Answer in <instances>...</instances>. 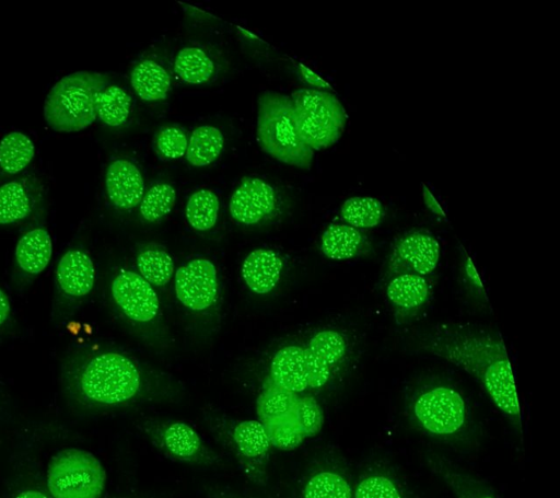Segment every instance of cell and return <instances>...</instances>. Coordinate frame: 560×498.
Wrapping results in <instances>:
<instances>
[{
  "instance_id": "obj_4",
  "label": "cell",
  "mask_w": 560,
  "mask_h": 498,
  "mask_svg": "<svg viewBox=\"0 0 560 498\" xmlns=\"http://www.w3.org/2000/svg\"><path fill=\"white\" fill-rule=\"evenodd\" d=\"M107 84V78L98 72L78 71L65 76L45 100L46 124L59 132L88 128L97 117V97Z\"/></svg>"
},
{
  "instance_id": "obj_22",
  "label": "cell",
  "mask_w": 560,
  "mask_h": 498,
  "mask_svg": "<svg viewBox=\"0 0 560 498\" xmlns=\"http://www.w3.org/2000/svg\"><path fill=\"white\" fill-rule=\"evenodd\" d=\"M302 498H353V484L339 467H319L306 477Z\"/></svg>"
},
{
  "instance_id": "obj_2",
  "label": "cell",
  "mask_w": 560,
  "mask_h": 498,
  "mask_svg": "<svg viewBox=\"0 0 560 498\" xmlns=\"http://www.w3.org/2000/svg\"><path fill=\"white\" fill-rule=\"evenodd\" d=\"M411 425L423 435L450 444H465L471 435V417L463 394L439 378H427L411 387L406 398Z\"/></svg>"
},
{
  "instance_id": "obj_23",
  "label": "cell",
  "mask_w": 560,
  "mask_h": 498,
  "mask_svg": "<svg viewBox=\"0 0 560 498\" xmlns=\"http://www.w3.org/2000/svg\"><path fill=\"white\" fill-rule=\"evenodd\" d=\"M52 242L43 228L27 231L18 242L15 259L19 267L27 274H40L50 262Z\"/></svg>"
},
{
  "instance_id": "obj_19",
  "label": "cell",
  "mask_w": 560,
  "mask_h": 498,
  "mask_svg": "<svg viewBox=\"0 0 560 498\" xmlns=\"http://www.w3.org/2000/svg\"><path fill=\"white\" fill-rule=\"evenodd\" d=\"M56 276L61 290L66 294L77 298L83 297L94 286V264L85 252L70 250L60 258Z\"/></svg>"
},
{
  "instance_id": "obj_15",
  "label": "cell",
  "mask_w": 560,
  "mask_h": 498,
  "mask_svg": "<svg viewBox=\"0 0 560 498\" xmlns=\"http://www.w3.org/2000/svg\"><path fill=\"white\" fill-rule=\"evenodd\" d=\"M115 302L131 320L151 321L159 311V299L152 286L133 271H121L112 283Z\"/></svg>"
},
{
  "instance_id": "obj_6",
  "label": "cell",
  "mask_w": 560,
  "mask_h": 498,
  "mask_svg": "<svg viewBox=\"0 0 560 498\" xmlns=\"http://www.w3.org/2000/svg\"><path fill=\"white\" fill-rule=\"evenodd\" d=\"M299 131L313 150L329 148L341 137L347 114L329 91L305 88L290 95Z\"/></svg>"
},
{
  "instance_id": "obj_38",
  "label": "cell",
  "mask_w": 560,
  "mask_h": 498,
  "mask_svg": "<svg viewBox=\"0 0 560 498\" xmlns=\"http://www.w3.org/2000/svg\"><path fill=\"white\" fill-rule=\"evenodd\" d=\"M292 414L298 428L304 437L315 436L323 427V410L317 401L312 396L296 398Z\"/></svg>"
},
{
  "instance_id": "obj_39",
  "label": "cell",
  "mask_w": 560,
  "mask_h": 498,
  "mask_svg": "<svg viewBox=\"0 0 560 498\" xmlns=\"http://www.w3.org/2000/svg\"><path fill=\"white\" fill-rule=\"evenodd\" d=\"M462 276L465 285L474 296L479 299L487 300V294L483 289L480 276L475 267V264L472 263V259L467 254H465L462 262Z\"/></svg>"
},
{
  "instance_id": "obj_16",
  "label": "cell",
  "mask_w": 560,
  "mask_h": 498,
  "mask_svg": "<svg viewBox=\"0 0 560 498\" xmlns=\"http://www.w3.org/2000/svg\"><path fill=\"white\" fill-rule=\"evenodd\" d=\"M105 187L112 204L120 209L136 207L144 195L141 172L127 159H116L109 163L105 175Z\"/></svg>"
},
{
  "instance_id": "obj_31",
  "label": "cell",
  "mask_w": 560,
  "mask_h": 498,
  "mask_svg": "<svg viewBox=\"0 0 560 498\" xmlns=\"http://www.w3.org/2000/svg\"><path fill=\"white\" fill-rule=\"evenodd\" d=\"M130 108V95L118 85L107 84L98 94L97 117L108 126L118 127L125 124Z\"/></svg>"
},
{
  "instance_id": "obj_37",
  "label": "cell",
  "mask_w": 560,
  "mask_h": 498,
  "mask_svg": "<svg viewBox=\"0 0 560 498\" xmlns=\"http://www.w3.org/2000/svg\"><path fill=\"white\" fill-rule=\"evenodd\" d=\"M264 425L266 427L271 445H275L281 450L295 449L303 442L305 438L298 428L292 413L287 417L266 421Z\"/></svg>"
},
{
  "instance_id": "obj_25",
  "label": "cell",
  "mask_w": 560,
  "mask_h": 498,
  "mask_svg": "<svg viewBox=\"0 0 560 498\" xmlns=\"http://www.w3.org/2000/svg\"><path fill=\"white\" fill-rule=\"evenodd\" d=\"M33 208L31 185L16 178L0 186V224H10L27 218Z\"/></svg>"
},
{
  "instance_id": "obj_27",
  "label": "cell",
  "mask_w": 560,
  "mask_h": 498,
  "mask_svg": "<svg viewBox=\"0 0 560 498\" xmlns=\"http://www.w3.org/2000/svg\"><path fill=\"white\" fill-rule=\"evenodd\" d=\"M223 148L224 137L217 127L198 126L188 138L185 158L194 166H207L220 157Z\"/></svg>"
},
{
  "instance_id": "obj_1",
  "label": "cell",
  "mask_w": 560,
  "mask_h": 498,
  "mask_svg": "<svg viewBox=\"0 0 560 498\" xmlns=\"http://www.w3.org/2000/svg\"><path fill=\"white\" fill-rule=\"evenodd\" d=\"M412 348L451 362L471 375L490 401L522 436L516 383L501 334L490 327L439 323L418 331Z\"/></svg>"
},
{
  "instance_id": "obj_35",
  "label": "cell",
  "mask_w": 560,
  "mask_h": 498,
  "mask_svg": "<svg viewBox=\"0 0 560 498\" xmlns=\"http://www.w3.org/2000/svg\"><path fill=\"white\" fill-rule=\"evenodd\" d=\"M295 401L294 393L272 382L258 397V414L265 421L287 417L292 413Z\"/></svg>"
},
{
  "instance_id": "obj_34",
  "label": "cell",
  "mask_w": 560,
  "mask_h": 498,
  "mask_svg": "<svg viewBox=\"0 0 560 498\" xmlns=\"http://www.w3.org/2000/svg\"><path fill=\"white\" fill-rule=\"evenodd\" d=\"M176 192L168 183L154 184L140 201V213L149 222L158 221L171 212L175 205Z\"/></svg>"
},
{
  "instance_id": "obj_42",
  "label": "cell",
  "mask_w": 560,
  "mask_h": 498,
  "mask_svg": "<svg viewBox=\"0 0 560 498\" xmlns=\"http://www.w3.org/2000/svg\"><path fill=\"white\" fill-rule=\"evenodd\" d=\"M13 498H51L48 493L37 488H24L18 491Z\"/></svg>"
},
{
  "instance_id": "obj_8",
  "label": "cell",
  "mask_w": 560,
  "mask_h": 498,
  "mask_svg": "<svg viewBox=\"0 0 560 498\" xmlns=\"http://www.w3.org/2000/svg\"><path fill=\"white\" fill-rule=\"evenodd\" d=\"M220 438L244 475L255 485L266 486L271 443L265 425L259 420L234 421L222 427Z\"/></svg>"
},
{
  "instance_id": "obj_7",
  "label": "cell",
  "mask_w": 560,
  "mask_h": 498,
  "mask_svg": "<svg viewBox=\"0 0 560 498\" xmlns=\"http://www.w3.org/2000/svg\"><path fill=\"white\" fill-rule=\"evenodd\" d=\"M105 484L104 466L86 450L63 449L49 460L46 485L51 498H100Z\"/></svg>"
},
{
  "instance_id": "obj_10",
  "label": "cell",
  "mask_w": 560,
  "mask_h": 498,
  "mask_svg": "<svg viewBox=\"0 0 560 498\" xmlns=\"http://www.w3.org/2000/svg\"><path fill=\"white\" fill-rule=\"evenodd\" d=\"M147 432L155 447L172 460L205 467L223 465L222 458L207 447L198 433L185 422L150 426Z\"/></svg>"
},
{
  "instance_id": "obj_14",
  "label": "cell",
  "mask_w": 560,
  "mask_h": 498,
  "mask_svg": "<svg viewBox=\"0 0 560 498\" xmlns=\"http://www.w3.org/2000/svg\"><path fill=\"white\" fill-rule=\"evenodd\" d=\"M276 202V192L269 183L259 177L245 176L233 192L229 208L234 220L249 225L270 216Z\"/></svg>"
},
{
  "instance_id": "obj_26",
  "label": "cell",
  "mask_w": 560,
  "mask_h": 498,
  "mask_svg": "<svg viewBox=\"0 0 560 498\" xmlns=\"http://www.w3.org/2000/svg\"><path fill=\"white\" fill-rule=\"evenodd\" d=\"M353 498H407L396 476L382 466L363 472L353 485Z\"/></svg>"
},
{
  "instance_id": "obj_33",
  "label": "cell",
  "mask_w": 560,
  "mask_h": 498,
  "mask_svg": "<svg viewBox=\"0 0 560 498\" xmlns=\"http://www.w3.org/2000/svg\"><path fill=\"white\" fill-rule=\"evenodd\" d=\"M140 276L150 285L163 286L173 275L174 264L171 256L161 248H148L137 257Z\"/></svg>"
},
{
  "instance_id": "obj_44",
  "label": "cell",
  "mask_w": 560,
  "mask_h": 498,
  "mask_svg": "<svg viewBox=\"0 0 560 498\" xmlns=\"http://www.w3.org/2000/svg\"><path fill=\"white\" fill-rule=\"evenodd\" d=\"M208 498H236L230 493L217 488L208 489Z\"/></svg>"
},
{
  "instance_id": "obj_9",
  "label": "cell",
  "mask_w": 560,
  "mask_h": 498,
  "mask_svg": "<svg viewBox=\"0 0 560 498\" xmlns=\"http://www.w3.org/2000/svg\"><path fill=\"white\" fill-rule=\"evenodd\" d=\"M441 245L427 229H412L401 234L392 245L386 258L383 278L385 281L401 274L430 277L436 269Z\"/></svg>"
},
{
  "instance_id": "obj_20",
  "label": "cell",
  "mask_w": 560,
  "mask_h": 498,
  "mask_svg": "<svg viewBox=\"0 0 560 498\" xmlns=\"http://www.w3.org/2000/svg\"><path fill=\"white\" fill-rule=\"evenodd\" d=\"M270 372L272 382L291 393L308 387L304 349L299 346L280 349L272 359Z\"/></svg>"
},
{
  "instance_id": "obj_32",
  "label": "cell",
  "mask_w": 560,
  "mask_h": 498,
  "mask_svg": "<svg viewBox=\"0 0 560 498\" xmlns=\"http://www.w3.org/2000/svg\"><path fill=\"white\" fill-rule=\"evenodd\" d=\"M219 211V199L209 189H199L191 194L186 204V218L198 231H207L214 227Z\"/></svg>"
},
{
  "instance_id": "obj_24",
  "label": "cell",
  "mask_w": 560,
  "mask_h": 498,
  "mask_svg": "<svg viewBox=\"0 0 560 498\" xmlns=\"http://www.w3.org/2000/svg\"><path fill=\"white\" fill-rule=\"evenodd\" d=\"M130 82L136 94L147 102L164 100L171 88L166 69L151 59H144L133 67Z\"/></svg>"
},
{
  "instance_id": "obj_41",
  "label": "cell",
  "mask_w": 560,
  "mask_h": 498,
  "mask_svg": "<svg viewBox=\"0 0 560 498\" xmlns=\"http://www.w3.org/2000/svg\"><path fill=\"white\" fill-rule=\"evenodd\" d=\"M422 196L427 208L431 212L442 218L446 217L442 206L440 205V202L436 200V198L433 196V194L430 192L429 187L425 184H422Z\"/></svg>"
},
{
  "instance_id": "obj_28",
  "label": "cell",
  "mask_w": 560,
  "mask_h": 498,
  "mask_svg": "<svg viewBox=\"0 0 560 498\" xmlns=\"http://www.w3.org/2000/svg\"><path fill=\"white\" fill-rule=\"evenodd\" d=\"M384 217L383 202L372 196L350 197L340 207V218L343 223L362 231L380 225Z\"/></svg>"
},
{
  "instance_id": "obj_40",
  "label": "cell",
  "mask_w": 560,
  "mask_h": 498,
  "mask_svg": "<svg viewBox=\"0 0 560 498\" xmlns=\"http://www.w3.org/2000/svg\"><path fill=\"white\" fill-rule=\"evenodd\" d=\"M298 71L300 77L311 86L312 89L328 91L331 90V86L328 82H326L322 77L315 73L310 68L305 67L302 63L298 65Z\"/></svg>"
},
{
  "instance_id": "obj_30",
  "label": "cell",
  "mask_w": 560,
  "mask_h": 498,
  "mask_svg": "<svg viewBox=\"0 0 560 498\" xmlns=\"http://www.w3.org/2000/svg\"><path fill=\"white\" fill-rule=\"evenodd\" d=\"M174 70L183 81L190 84H202L212 78L214 63L201 48L185 47L176 55Z\"/></svg>"
},
{
  "instance_id": "obj_29",
  "label": "cell",
  "mask_w": 560,
  "mask_h": 498,
  "mask_svg": "<svg viewBox=\"0 0 560 498\" xmlns=\"http://www.w3.org/2000/svg\"><path fill=\"white\" fill-rule=\"evenodd\" d=\"M34 155V142L21 131H11L0 140V170L4 174L21 173Z\"/></svg>"
},
{
  "instance_id": "obj_3",
  "label": "cell",
  "mask_w": 560,
  "mask_h": 498,
  "mask_svg": "<svg viewBox=\"0 0 560 498\" xmlns=\"http://www.w3.org/2000/svg\"><path fill=\"white\" fill-rule=\"evenodd\" d=\"M257 141L276 160L299 169L312 166L314 151L303 140L289 95L265 91L257 109Z\"/></svg>"
},
{
  "instance_id": "obj_17",
  "label": "cell",
  "mask_w": 560,
  "mask_h": 498,
  "mask_svg": "<svg viewBox=\"0 0 560 498\" xmlns=\"http://www.w3.org/2000/svg\"><path fill=\"white\" fill-rule=\"evenodd\" d=\"M427 464L455 498H499L485 482L442 455L428 454Z\"/></svg>"
},
{
  "instance_id": "obj_13",
  "label": "cell",
  "mask_w": 560,
  "mask_h": 498,
  "mask_svg": "<svg viewBox=\"0 0 560 498\" xmlns=\"http://www.w3.org/2000/svg\"><path fill=\"white\" fill-rule=\"evenodd\" d=\"M175 290L178 300L188 309L200 311L209 308L218 293L213 264L199 258L178 268L175 275Z\"/></svg>"
},
{
  "instance_id": "obj_12",
  "label": "cell",
  "mask_w": 560,
  "mask_h": 498,
  "mask_svg": "<svg viewBox=\"0 0 560 498\" xmlns=\"http://www.w3.org/2000/svg\"><path fill=\"white\" fill-rule=\"evenodd\" d=\"M429 277L401 274L386 281L385 293L398 325L413 322L427 308L432 296Z\"/></svg>"
},
{
  "instance_id": "obj_5",
  "label": "cell",
  "mask_w": 560,
  "mask_h": 498,
  "mask_svg": "<svg viewBox=\"0 0 560 498\" xmlns=\"http://www.w3.org/2000/svg\"><path fill=\"white\" fill-rule=\"evenodd\" d=\"M74 387L85 403L113 406L138 395L141 377L129 358L116 352H105L83 366L75 378Z\"/></svg>"
},
{
  "instance_id": "obj_21",
  "label": "cell",
  "mask_w": 560,
  "mask_h": 498,
  "mask_svg": "<svg viewBox=\"0 0 560 498\" xmlns=\"http://www.w3.org/2000/svg\"><path fill=\"white\" fill-rule=\"evenodd\" d=\"M282 262L271 250H256L247 255L242 266L246 285L256 293L271 291L279 281Z\"/></svg>"
},
{
  "instance_id": "obj_43",
  "label": "cell",
  "mask_w": 560,
  "mask_h": 498,
  "mask_svg": "<svg viewBox=\"0 0 560 498\" xmlns=\"http://www.w3.org/2000/svg\"><path fill=\"white\" fill-rule=\"evenodd\" d=\"M10 313V301L8 296L0 289V325L8 319Z\"/></svg>"
},
{
  "instance_id": "obj_11",
  "label": "cell",
  "mask_w": 560,
  "mask_h": 498,
  "mask_svg": "<svg viewBox=\"0 0 560 498\" xmlns=\"http://www.w3.org/2000/svg\"><path fill=\"white\" fill-rule=\"evenodd\" d=\"M349 351L348 338L336 329L317 332L304 349L308 387L320 389Z\"/></svg>"
},
{
  "instance_id": "obj_18",
  "label": "cell",
  "mask_w": 560,
  "mask_h": 498,
  "mask_svg": "<svg viewBox=\"0 0 560 498\" xmlns=\"http://www.w3.org/2000/svg\"><path fill=\"white\" fill-rule=\"evenodd\" d=\"M372 244L362 230L346 223H332L320 238V251L335 260H346L368 255Z\"/></svg>"
},
{
  "instance_id": "obj_36",
  "label": "cell",
  "mask_w": 560,
  "mask_h": 498,
  "mask_svg": "<svg viewBox=\"0 0 560 498\" xmlns=\"http://www.w3.org/2000/svg\"><path fill=\"white\" fill-rule=\"evenodd\" d=\"M188 137L184 128L178 125L161 127L154 137V148L158 154L166 160L185 157Z\"/></svg>"
}]
</instances>
